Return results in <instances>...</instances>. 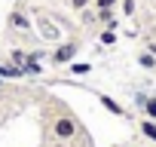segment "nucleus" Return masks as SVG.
<instances>
[{
    "label": "nucleus",
    "mask_w": 156,
    "mask_h": 147,
    "mask_svg": "<svg viewBox=\"0 0 156 147\" xmlns=\"http://www.w3.org/2000/svg\"><path fill=\"white\" fill-rule=\"evenodd\" d=\"M122 3V16H132L135 13V0H119Z\"/></svg>",
    "instance_id": "f8f14e48"
},
{
    "label": "nucleus",
    "mask_w": 156,
    "mask_h": 147,
    "mask_svg": "<svg viewBox=\"0 0 156 147\" xmlns=\"http://www.w3.org/2000/svg\"><path fill=\"white\" fill-rule=\"evenodd\" d=\"M12 61H16V64H25V55H22L19 49H12Z\"/></svg>",
    "instance_id": "2eb2a0df"
},
{
    "label": "nucleus",
    "mask_w": 156,
    "mask_h": 147,
    "mask_svg": "<svg viewBox=\"0 0 156 147\" xmlns=\"http://www.w3.org/2000/svg\"><path fill=\"white\" fill-rule=\"evenodd\" d=\"M135 104L144 110V117H147V120H156V98H150V95H138V98H135Z\"/></svg>",
    "instance_id": "20e7f679"
},
{
    "label": "nucleus",
    "mask_w": 156,
    "mask_h": 147,
    "mask_svg": "<svg viewBox=\"0 0 156 147\" xmlns=\"http://www.w3.org/2000/svg\"><path fill=\"white\" fill-rule=\"evenodd\" d=\"M144 147H153V144H144Z\"/></svg>",
    "instance_id": "f3484780"
},
{
    "label": "nucleus",
    "mask_w": 156,
    "mask_h": 147,
    "mask_svg": "<svg viewBox=\"0 0 156 147\" xmlns=\"http://www.w3.org/2000/svg\"><path fill=\"white\" fill-rule=\"evenodd\" d=\"M98 101H101V107H104V110H110L113 117H126V107H122V104H116L110 95H98Z\"/></svg>",
    "instance_id": "39448f33"
},
{
    "label": "nucleus",
    "mask_w": 156,
    "mask_h": 147,
    "mask_svg": "<svg viewBox=\"0 0 156 147\" xmlns=\"http://www.w3.org/2000/svg\"><path fill=\"white\" fill-rule=\"evenodd\" d=\"M113 40H116L113 31H104V34H101V43H113Z\"/></svg>",
    "instance_id": "4468645a"
},
{
    "label": "nucleus",
    "mask_w": 156,
    "mask_h": 147,
    "mask_svg": "<svg viewBox=\"0 0 156 147\" xmlns=\"http://www.w3.org/2000/svg\"><path fill=\"white\" fill-rule=\"evenodd\" d=\"M67 3H70V9H73V13H83V9L92 3V0H67Z\"/></svg>",
    "instance_id": "1a4fd4ad"
},
{
    "label": "nucleus",
    "mask_w": 156,
    "mask_h": 147,
    "mask_svg": "<svg viewBox=\"0 0 156 147\" xmlns=\"http://www.w3.org/2000/svg\"><path fill=\"white\" fill-rule=\"evenodd\" d=\"M6 25H9L12 31H31V28H34V22H31V16H28L25 9H12L9 19H6Z\"/></svg>",
    "instance_id": "7ed1b4c3"
},
{
    "label": "nucleus",
    "mask_w": 156,
    "mask_h": 147,
    "mask_svg": "<svg viewBox=\"0 0 156 147\" xmlns=\"http://www.w3.org/2000/svg\"><path fill=\"white\" fill-rule=\"evenodd\" d=\"M138 129H141V135H144L150 144H156V120H147V117H144V120L138 123Z\"/></svg>",
    "instance_id": "423d86ee"
},
{
    "label": "nucleus",
    "mask_w": 156,
    "mask_h": 147,
    "mask_svg": "<svg viewBox=\"0 0 156 147\" xmlns=\"http://www.w3.org/2000/svg\"><path fill=\"white\" fill-rule=\"evenodd\" d=\"M138 64L150 70V67H156V55H153V52H150V55H147V52H141V55H138Z\"/></svg>",
    "instance_id": "0eeeda50"
},
{
    "label": "nucleus",
    "mask_w": 156,
    "mask_h": 147,
    "mask_svg": "<svg viewBox=\"0 0 156 147\" xmlns=\"http://www.w3.org/2000/svg\"><path fill=\"white\" fill-rule=\"evenodd\" d=\"M76 52H80V40H67V43H61V46L52 52L49 61H52V64H70Z\"/></svg>",
    "instance_id": "f03ea898"
},
{
    "label": "nucleus",
    "mask_w": 156,
    "mask_h": 147,
    "mask_svg": "<svg viewBox=\"0 0 156 147\" xmlns=\"http://www.w3.org/2000/svg\"><path fill=\"white\" fill-rule=\"evenodd\" d=\"M55 147H70V141H58V144H55Z\"/></svg>",
    "instance_id": "dca6fc26"
},
{
    "label": "nucleus",
    "mask_w": 156,
    "mask_h": 147,
    "mask_svg": "<svg viewBox=\"0 0 156 147\" xmlns=\"http://www.w3.org/2000/svg\"><path fill=\"white\" fill-rule=\"evenodd\" d=\"M46 129L55 141H73L80 135V120H76L70 110H58V113H49L46 117Z\"/></svg>",
    "instance_id": "f257e3e1"
},
{
    "label": "nucleus",
    "mask_w": 156,
    "mask_h": 147,
    "mask_svg": "<svg viewBox=\"0 0 156 147\" xmlns=\"http://www.w3.org/2000/svg\"><path fill=\"white\" fill-rule=\"evenodd\" d=\"M43 37H58V31H55L49 22H43Z\"/></svg>",
    "instance_id": "ddd939ff"
},
{
    "label": "nucleus",
    "mask_w": 156,
    "mask_h": 147,
    "mask_svg": "<svg viewBox=\"0 0 156 147\" xmlns=\"http://www.w3.org/2000/svg\"><path fill=\"white\" fill-rule=\"evenodd\" d=\"M89 70H92V64H86V61H76V64L70 61V74H80L83 77V74H89Z\"/></svg>",
    "instance_id": "6e6552de"
},
{
    "label": "nucleus",
    "mask_w": 156,
    "mask_h": 147,
    "mask_svg": "<svg viewBox=\"0 0 156 147\" xmlns=\"http://www.w3.org/2000/svg\"><path fill=\"white\" fill-rule=\"evenodd\" d=\"M92 3H95L98 9H113V6L119 3V0H92Z\"/></svg>",
    "instance_id": "9b49d317"
},
{
    "label": "nucleus",
    "mask_w": 156,
    "mask_h": 147,
    "mask_svg": "<svg viewBox=\"0 0 156 147\" xmlns=\"http://www.w3.org/2000/svg\"><path fill=\"white\" fill-rule=\"evenodd\" d=\"M98 22L110 25V22H113V9H98Z\"/></svg>",
    "instance_id": "9d476101"
}]
</instances>
